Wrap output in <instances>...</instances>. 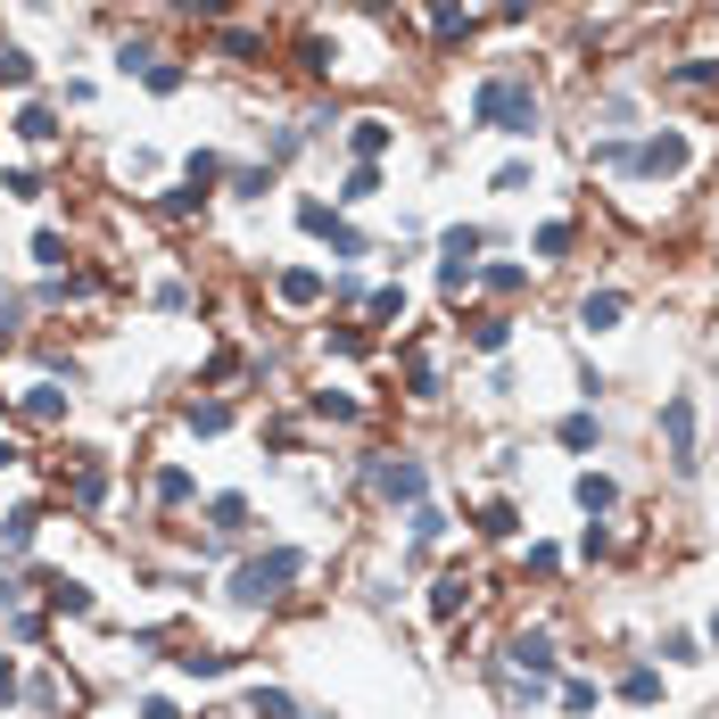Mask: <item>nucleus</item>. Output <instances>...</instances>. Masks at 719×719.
<instances>
[{
    "mask_svg": "<svg viewBox=\"0 0 719 719\" xmlns=\"http://www.w3.org/2000/svg\"><path fill=\"white\" fill-rule=\"evenodd\" d=\"M472 125L480 133H505V141H530L538 133V92L530 75H488L472 92Z\"/></svg>",
    "mask_w": 719,
    "mask_h": 719,
    "instance_id": "f257e3e1",
    "label": "nucleus"
},
{
    "mask_svg": "<svg viewBox=\"0 0 719 719\" xmlns=\"http://www.w3.org/2000/svg\"><path fill=\"white\" fill-rule=\"evenodd\" d=\"M298 579H306V554L298 546H266V554H248V563L232 570V604L266 612V604H282Z\"/></svg>",
    "mask_w": 719,
    "mask_h": 719,
    "instance_id": "f03ea898",
    "label": "nucleus"
},
{
    "mask_svg": "<svg viewBox=\"0 0 719 719\" xmlns=\"http://www.w3.org/2000/svg\"><path fill=\"white\" fill-rule=\"evenodd\" d=\"M686 166H695V141H686V133H645V141H628V174H637V182H679Z\"/></svg>",
    "mask_w": 719,
    "mask_h": 719,
    "instance_id": "7ed1b4c3",
    "label": "nucleus"
},
{
    "mask_svg": "<svg viewBox=\"0 0 719 719\" xmlns=\"http://www.w3.org/2000/svg\"><path fill=\"white\" fill-rule=\"evenodd\" d=\"M364 472L389 505H431V472H422L414 455H364Z\"/></svg>",
    "mask_w": 719,
    "mask_h": 719,
    "instance_id": "20e7f679",
    "label": "nucleus"
},
{
    "mask_svg": "<svg viewBox=\"0 0 719 719\" xmlns=\"http://www.w3.org/2000/svg\"><path fill=\"white\" fill-rule=\"evenodd\" d=\"M298 232H315L331 257H373V240H364V232L347 224L340 208H322V199H298Z\"/></svg>",
    "mask_w": 719,
    "mask_h": 719,
    "instance_id": "39448f33",
    "label": "nucleus"
},
{
    "mask_svg": "<svg viewBox=\"0 0 719 719\" xmlns=\"http://www.w3.org/2000/svg\"><path fill=\"white\" fill-rule=\"evenodd\" d=\"M480 248H488V232H480V224L438 232V282H447V290H463V282L480 273Z\"/></svg>",
    "mask_w": 719,
    "mask_h": 719,
    "instance_id": "423d86ee",
    "label": "nucleus"
},
{
    "mask_svg": "<svg viewBox=\"0 0 719 719\" xmlns=\"http://www.w3.org/2000/svg\"><path fill=\"white\" fill-rule=\"evenodd\" d=\"M505 662L521 670V679H530V686H554V670H563V653H554V637H546V628H512Z\"/></svg>",
    "mask_w": 719,
    "mask_h": 719,
    "instance_id": "0eeeda50",
    "label": "nucleus"
},
{
    "mask_svg": "<svg viewBox=\"0 0 719 719\" xmlns=\"http://www.w3.org/2000/svg\"><path fill=\"white\" fill-rule=\"evenodd\" d=\"M662 447H670V472H695V398H670L662 405Z\"/></svg>",
    "mask_w": 719,
    "mask_h": 719,
    "instance_id": "6e6552de",
    "label": "nucleus"
},
{
    "mask_svg": "<svg viewBox=\"0 0 719 719\" xmlns=\"http://www.w3.org/2000/svg\"><path fill=\"white\" fill-rule=\"evenodd\" d=\"M612 695H621L628 711H653V703H662V670H653V662H628L621 679H612Z\"/></svg>",
    "mask_w": 719,
    "mask_h": 719,
    "instance_id": "1a4fd4ad",
    "label": "nucleus"
},
{
    "mask_svg": "<svg viewBox=\"0 0 719 719\" xmlns=\"http://www.w3.org/2000/svg\"><path fill=\"white\" fill-rule=\"evenodd\" d=\"M570 496H579V512H587V521L621 512V480H612V472H579V480H570Z\"/></svg>",
    "mask_w": 719,
    "mask_h": 719,
    "instance_id": "9d476101",
    "label": "nucleus"
},
{
    "mask_svg": "<svg viewBox=\"0 0 719 719\" xmlns=\"http://www.w3.org/2000/svg\"><path fill=\"white\" fill-rule=\"evenodd\" d=\"M389 141H398V125H389V116H356V125H347V150H356V166H380V150H389Z\"/></svg>",
    "mask_w": 719,
    "mask_h": 719,
    "instance_id": "9b49d317",
    "label": "nucleus"
},
{
    "mask_svg": "<svg viewBox=\"0 0 719 719\" xmlns=\"http://www.w3.org/2000/svg\"><path fill=\"white\" fill-rule=\"evenodd\" d=\"M42 596H50V612H67V621H92L99 612V596L83 579H42Z\"/></svg>",
    "mask_w": 719,
    "mask_h": 719,
    "instance_id": "f8f14e48",
    "label": "nucleus"
},
{
    "mask_svg": "<svg viewBox=\"0 0 719 719\" xmlns=\"http://www.w3.org/2000/svg\"><path fill=\"white\" fill-rule=\"evenodd\" d=\"M628 315V290H587L579 298V331H612Z\"/></svg>",
    "mask_w": 719,
    "mask_h": 719,
    "instance_id": "ddd939ff",
    "label": "nucleus"
},
{
    "mask_svg": "<svg viewBox=\"0 0 719 719\" xmlns=\"http://www.w3.org/2000/svg\"><path fill=\"white\" fill-rule=\"evenodd\" d=\"M554 438H563L570 455H596V447H604V422H596V405H579V414H563V422H554Z\"/></svg>",
    "mask_w": 719,
    "mask_h": 719,
    "instance_id": "4468645a",
    "label": "nucleus"
},
{
    "mask_svg": "<svg viewBox=\"0 0 719 719\" xmlns=\"http://www.w3.org/2000/svg\"><path fill=\"white\" fill-rule=\"evenodd\" d=\"M67 405H75V389H58V380L25 389V422H67Z\"/></svg>",
    "mask_w": 719,
    "mask_h": 719,
    "instance_id": "2eb2a0df",
    "label": "nucleus"
},
{
    "mask_svg": "<svg viewBox=\"0 0 719 719\" xmlns=\"http://www.w3.org/2000/svg\"><path fill=\"white\" fill-rule=\"evenodd\" d=\"M9 133H17V141H34V150H50V141L67 133V125H58V116L42 108V99H25V108H17V125H9Z\"/></svg>",
    "mask_w": 719,
    "mask_h": 719,
    "instance_id": "dca6fc26",
    "label": "nucleus"
},
{
    "mask_svg": "<svg viewBox=\"0 0 719 719\" xmlns=\"http://www.w3.org/2000/svg\"><path fill=\"white\" fill-rule=\"evenodd\" d=\"M662 83H679V92H719V58H711V50H695V58H679Z\"/></svg>",
    "mask_w": 719,
    "mask_h": 719,
    "instance_id": "f3484780",
    "label": "nucleus"
},
{
    "mask_svg": "<svg viewBox=\"0 0 719 719\" xmlns=\"http://www.w3.org/2000/svg\"><path fill=\"white\" fill-rule=\"evenodd\" d=\"M422 25H431L438 42H455L463 25H472V0H422Z\"/></svg>",
    "mask_w": 719,
    "mask_h": 719,
    "instance_id": "a211bd4d",
    "label": "nucleus"
},
{
    "mask_svg": "<svg viewBox=\"0 0 719 719\" xmlns=\"http://www.w3.org/2000/svg\"><path fill=\"white\" fill-rule=\"evenodd\" d=\"M463 604H472V579H463V570H447V579H431V621H455Z\"/></svg>",
    "mask_w": 719,
    "mask_h": 719,
    "instance_id": "6ab92c4d",
    "label": "nucleus"
},
{
    "mask_svg": "<svg viewBox=\"0 0 719 719\" xmlns=\"http://www.w3.org/2000/svg\"><path fill=\"white\" fill-rule=\"evenodd\" d=\"M273 290H282V306H315V298H322V290H331V282H322L315 266H290V273H282V282H273Z\"/></svg>",
    "mask_w": 719,
    "mask_h": 719,
    "instance_id": "aec40b11",
    "label": "nucleus"
},
{
    "mask_svg": "<svg viewBox=\"0 0 719 719\" xmlns=\"http://www.w3.org/2000/svg\"><path fill=\"white\" fill-rule=\"evenodd\" d=\"M208 530L215 538H240L248 530V496H215V505H208Z\"/></svg>",
    "mask_w": 719,
    "mask_h": 719,
    "instance_id": "412c9836",
    "label": "nucleus"
},
{
    "mask_svg": "<svg viewBox=\"0 0 719 719\" xmlns=\"http://www.w3.org/2000/svg\"><path fill=\"white\" fill-rule=\"evenodd\" d=\"M472 347H480V356H505V347H512V315H480L472 322Z\"/></svg>",
    "mask_w": 719,
    "mask_h": 719,
    "instance_id": "4be33fe9",
    "label": "nucleus"
},
{
    "mask_svg": "<svg viewBox=\"0 0 719 719\" xmlns=\"http://www.w3.org/2000/svg\"><path fill=\"white\" fill-rule=\"evenodd\" d=\"M554 703H563V711H596V703H604V686H596V679H554Z\"/></svg>",
    "mask_w": 719,
    "mask_h": 719,
    "instance_id": "5701e85b",
    "label": "nucleus"
},
{
    "mask_svg": "<svg viewBox=\"0 0 719 719\" xmlns=\"http://www.w3.org/2000/svg\"><path fill=\"white\" fill-rule=\"evenodd\" d=\"M174 662H182L190 679H224V670L240 662V653H224V645H199V653H174Z\"/></svg>",
    "mask_w": 719,
    "mask_h": 719,
    "instance_id": "b1692460",
    "label": "nucleus"
},
{
    "mask_svg": "<svg viewBox=\"0 0 719 719\" xmlns=\"http://www.w3.org/2000/svg\"><path fill=\"white\" fill-rule=\"evenodd\" d=\"M215 50H224L232 67H257V58H266V42H257V34H240V25H224V34H215Z\"/></svg>",
    "mask_w": 719,
    "mask_h": 719,
    "instance_id": "393cba45",
    "label": "nucleus"
},
{
    "mask_svg": "<svg viewBox=\"0 0 719 719\" xmlns=\"http://www.w3.org/2000/svg\"><path fill=\"white\" fill-rule=\"evenodd\" d=\"M248 719H298L290 686H257V695H248Z\"/></svg>",
    "mask_w": 719,
    "mask_h": 719,
    "instance_id": "a878e982",
    "label": "nucleus"
},
{
    "mask_svg": "<svg viewBox=\"0 0 719 719\" xmlns=\"http://www.w3.org/2000/svg\"><path fill=\"white\" fill-rule=\"evenodd\" d=\"M364 315L380 322V331H389V322H405V290L389 282V290H373V298H364Z\"/></svg>",
    "mask_w": 719,
    "mask_h": 719,
    "instance_id": "bb28decb",
    "label": "nucleus"
},
{
    "mask_svg": "<svg viewBox=\"0 0 719 719\" xmlns=\"http://www.w3.org/2000/svg\"><path fill=\"white\" fill-rule=\"evenodd\" d=\"M380 190V166H347V182H340V208H364Z\"/></svg>",
    "mask_w": 719,
    "mask_h": 719,
    "instance_id": "cd10ccee",
    "label": "nucleus"
},
{
    "mask_svg": "<svg viewBox=\"0 0 719 719\" xmlns=\"http://www.w3.org/2000/svg\"><path fill=\"white\" fill-rule=\"evenodd\" d=\"M0 83H9V92H25V83H34V58H25L17 42H0Z\"/></svg>",
    "mask_w": 719,
    "mask_h": 719,
    "instance_id": "c85d7f7f",
    "label": "nucleus"
},
{
    "mask_svg": "<svg viewBox=\"0 0 719 719\" xmlns=\"http://www.w3.org/2000/svg\"><path fill=\"white\" fill-rule=\"evenodd\" d=\"M67 257H75V248H67V232H34V266H42V273H58Z\"/></svg>",
    "mask_w": 719,
    "mask_h": 719,
    "instance_id": "c756f323",
    "label": "nucleus"
},
{
    "mask_svg": "<svg viewBox=\"0 0 719 719\" xmlns=\"http://www.w3.org/2000/svg\"><path fill=\"white\" fill-rule=\"evenodd\" d=\"M182 182L215 190V182H224V157H215V150H199V157H190V166H182Z\"/></svg>",
    "mask_w": 719,
    "mask_h": 719,
    "instance_id": "7c9ffc66",
    "label": "nucleus"
},
{
    "mask_svg": "<svg viewBox=\"0 0 719 719\" xmlns=\"http://www.w3.org/2000/svg\"><path fill=\"white\" fill-rule=\"evenodd\" d=\"M480 538H521V512H512V505H488V512H480Z\"/></svg>",
    "mask_w": 719,
    "mask_h": 719,
    "instance_id": "2f4dec72",
    "label": "nucleus"
},
{
    "mask_svg": "<svg viewBox=\"0 0 719 719\" xmlns=\"http://www.w3.org/2000/svg\"><path fill=\"white\" fill-rule=\"evenodd\" d=\"M141 83H150V92H182L190 67H174V58H150V75H141Z\"/></svg>",
    "mask_w": 719,
    "mask_h": 719,
    "instance_id": "473e14b6",
    "label": "nucleus"
},
{
    "mask_svg": "<svg viewBox=\"0 0 719 719\" xmlns=\"http://www.w3.org/2000/svg\"><path fill=\"white\" fill-rule=\"evenodd\" d=\"M306 405H315L322 422H356V398H340V389H315V398H306Z\"/></svg>",
    "mask_w": 719,
    "mask_h": 719,
    "instance_id": "72a5a7b5",
    "label": "nucleus"
},
{
    "mask_svg": "<svg viewBox=\"0 0 719 719\" xmlns=\"http://www.w3.org/2000/svg\"><path fill=\"white\" fill-rule=\"evenodd\" d=\"M224 182L240 190V199H266V190H273V166H240V174H224Z\"/></svg>",
    "mask_w": 719,
    "mask_h": 719,
    "instance_id": "f704fd0d",
    "label": "nucleus"
},
{
    "mask_svg": "<svg viewBox=\"0 0 719 719\" xmlns=\"http://www.w3.org/2000/svg\"><path fill=\"white\" fill-rule=\"evenodd\" d=\"M157 505H190V472H182V463H166V472H157Z\"/></svg>",
    "mask_w": 719,
    "mask_h": 719,
    "instance_id": "c9c22d12",
    "label": "nucleus"
},
{
    "mask_svg": "<svg viewBox=\"0 0 719 719\" xmlns=\"http://www.w3.org/2000/svg\"><path fill=\"white\" fill-rule=\"evenodd\" d=\"M438 538H447V512H438V505H414V546H438Z\"/></svg>",
    "mask_w": 719,
    "mask_h": 719,
    "instance_id": "e433bc0d",
    "label": "nucleus"
},
{
    "mask_svg": "<svg viewBox=\"0 0 719 719\" xmlns=\"http://www.w3.org/2000/svg\"><path fill=\"white\" fill-rule=\"evenodd\" d=\"M34 546V512H9V530H0V554H25Z\"/></svg>",
    "mask_w": 719,
    "mask_h": 719,
    "instance_id": "4c0bfd02",
    "label": "nucleus"
},
{
    "mask_svg": "<svg viewBox=\"0 0 719 719\" xmlns=\"http://www.w3.org/2000/svg\"><path fill=\"white\" fill-rule=\"evenodd\" d=\"M190 431H199V438H215V431H232V405H190Z\"/></svg>",
    "mask_w": 719,
    "mask_h": 719,
    "instance_id": "58836bf2",
    "label": "nucleus"
},
{
    "mask_svg": "<svg viewBox=\"0 0 719 719\" xmlns=\"http://www.w3.org/2000/svg\"><path fill=\"white\" fill-rule=\"evenodd\" d=\"M662 662H703V637H686V628H670V637H662Z\"/></svg>",
    "mask_w": 719,
    "mask_h": 719,
    "instance_id": "ea45409f",
    "label": "nucleus"
},
{
    "mask_svg": "<svg viewBox=\"0 0 719 719\" xmlns=\"http://www.w3.org/2000/svg\"><path fill=\"white\" fill-rule=\"evenodd\" d=\"M199 208H208V190H199V182H182V190H166V215H199Z\"/></svg>",
    "mask_w": 719,
    "mask_h": 719,
    "instance_id": "a19ab883",
    "label": "nucleus"
},
{
    "mask_svg": "<svg viewBox=\"0 0 719 719\" xmlns=\"http://www.w3.org/2000/svg\"><path fill=\"white\" fill-rule=\"evenodd\" d=\"M488 190H505V199H521V190H530V166H521V157H512V166H496V182Z\"/></svg>",
    "mask_w": 719,
    "mask_h": 719,
    "instance_id": "79ce46f5",
    "label": "nucleus"
},
{
    "mask_svg": "<svg viewBox=\"0 0 719 719\" xmlns=\"http://www.w3.org/2000/svg\"><path fill=\"white\" fill-rule=\"evenodd\" d=\"M480 282H488V290H496V298H512V290L530 282V273H521V266H488V273H480Z\"/></svg>",
    "mask_w": 719,
    "mask_h": 719,
    "instance_id": "37998d69",
    "label": "nucleus"
},
{
    "mask_svg": "<svg viewBox=\"0 0 719 719\" xmlns=\"http://www.w3.org/2000/svg\"><path fill=\"white\" fill-rule=\"evenodd\" d=\"M0 190H9V199H42V174L34 166H9V182H0Z\"/></svg>",
    "mask_w": 719,
    "mask_h": 719,
    "instance_id": "c03bdc74",
    "label": "nucleus"
},
{
    "mask_svg": "<svg viewBox=\"0 0 719 719\" xmlns=\"http://www.w3.org/2000/svg\"><path fill=\"white\" fill-rule=\"evenodd\" d=\"M570 248V224H538V257H563Z\"/></svg>",
    "mask_w": 719,
    "mask_h": 719,
    "instance_id": "a18cd8bd",
    "label": "nucleus"
},
{
    "mask_svg": "<svg viewBox=\"0 0 719 719\" xmlns=\"http://www.w3.org/2000/svg\"><path fill=\"white\" fill-rule=\"evenodd\" d=\"M17 703V653H0V711Z\"/></svg>",
    "mask_w": 719,
    "mask_h": 719,
    "instance_id": "49530a36",
    "label": "nucleus"
},
{
    "mask_svg": "<svg viewBox=\"0 0 719 719\" xmlns=\"http://www.w3.org/2000/svg\"><path fill=\"white\" fill-rule=\"evenodd\" d=\"M17 322H25V306H17V298H0V340H17Z\"/></svg>",
    "mask_w": 719,
    "mask_h": 719,
    "instance_id": "de8ad7c7",
    "label": "nucleus"
},
{
    "mask_svg": "<svg viewBox=\"0 0 719 719\" xmlns=\"http://www.w3.org/2000/svg\"><path fill=\"white\" fill-rule=\"evenodd\" d=\"M17 596H25V587H17V570H9V563H0V612H9V604H17Z\"/></svg>",
    "mask_w": 719,
    "mask_h": 719,
    "instance_id": "09e8293b",
    "label": "nucleus"
},
{
    "mask_svg": "<svg viewBox=\"0 0 719 719\" xmlns=\"http://www.w3.org/2000/svg\"><path fill=\"white\" fill-rule=\"evenodd\" d=\"M141 719H182V711H174L166 695H150V703H141Z\"/></svg>",
    "mask_w": 719,
    "mask_h": 719,
    "instance_id": "8fccbe9b",
    "label": "nucleus"
},
{
    "mask_svg": "<svg viewBox=\"0 0 719 719\" xmlns=\"http://www.w3.org/2000/svg\"><path fill=\"white\" fill-rule=\"evenodd\" d=\"M174 9H190V17H215V9H224V0H174Z\"/></svg>",
    "mask_w": 719,
    "mask_h": 719,
    "instance_id": "3c124183",
    "label": "nucleus"
},
{
    "mask_svg": "<svg viewBox=\"0 0 719 719\" xmlns=\"http://www.w3.org/2000/svg\"><path fill=\"white\" fill-rule=\"evenodd\" d=\"M496 9H505V17H530V9H538V0H496Z\"/></svg>",
    "mask_w": 719,
    "mask_h": 719,
    "instance_id": "603ef678",
    "label": "nucleus"
},
{
    "mask_svg": "<svg viewBox=\"0 0 719 719\" xmlns=\"http://www.w3.org/2000/svg\"><path fill=\"white\" fill-rule=\"evenodd\" d=\"M9 463H17V447H9V438H0V472H9Z\"/></svg>",
    "mask_w": 719,
    "mask_h": 719,
    "instance_id": "864d4df0",
    "label": "nucleus"
},
{
    "mask_svg": "<svg viewBox=\"0 0 719 719\" xmlns=\"http://www.w3.org/2000/svg\"><path fill=\"white\" fill-rule=\"evenodd\" d=\"M703 637H711V645H719V612H711V628H703Z\"/></svg>",
    "mask_w": 719,
    "mask_h": 719,
    "instance_id": "5fc2aeb1",
    "label": "nucleus"
},
{
    "mask_svg": "<svg viewBox=\"0 0 719 719\" xmlns=\"http://www.w3.org/2000/svg\"><path fill=\"white\" fill-rule=\"evenodd\" d=\"M364 9H389V0H364Z\"/></svg>",
    "mask_w": 719,
    "mask_h": 719,
    "instance_id": "6e6d98bb",
    "label": "nucleus"
},
{
    "mask_svg": "<svg viewBox=\"0 0 719 719\" xmlns=\"http://www.w3.org/2000/svg\"><path fill=\"white\" fill-rule=\"evenodd\" d=\"M662 9H679V0H662Z\"/></svg>",
    "mask_w": 719,
    "mask_h": 719,
    "instance_id": "4d7b16f0",
    "label": "nucleus"
}]
</instances>
